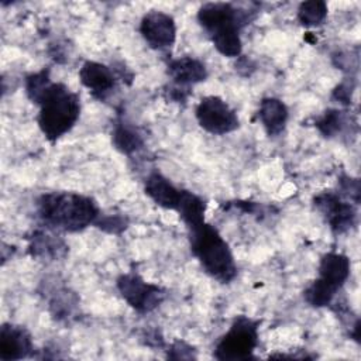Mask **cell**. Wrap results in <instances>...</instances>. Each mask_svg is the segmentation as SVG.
I'll use <instances>...</instances> for the list:
<instances>
[{
    "instance_id": "obj_1",
    "label": "cell",
    "mask_w": 361,
    "mask_h": 361,
    "mask_svg": "<svg viewBox=\"0 0 361 361\" xmlns=\"http://www.w3.org/2000/svg\"><path fill=\"white\" fill-rule=\"evenodd\" d=\"M39 219L49 227L69 233L82 231L96 224L100 210L89 196L73 192H51L37 202Z\"/></svg>"
},
{
    "instance_id": "obj_2",
    "label": "cell",
    "mask_w": 361,
    "mask_h": 361,
    "mask_svg": "<svg viewBox=\"0 0 361 361\" xmlns=\"http://www.w3.org/2000/svg\"><path fill=\"white\" fill-rule=\"evenodd\" d=\"M197 21L221 55L235 58L241 54L240 30L250 21V11L238 10L230 3H204L197 11Z\"/></svg>"
},
{
    "instance_id": "obj_3",
    "label": "cell",
    "mask_w": 361,
    "mask_h": 361,
    "mask_svg": "<svg viewBox=\"0 0 361 361\" xmlns=\"http://www.w3.org/2000/svg\"><path fill=\"white\" fill-rule=\"evenodd\" d=\"M190 250L199 259L204 272L220 282H230L237 275V267L228 244L219 231L202 221L188 227Z\"/></svg>"
},
{
    "instance_id": "obj_4",
    "label": "cell",
    "mask_w": 361,
    "mask_h": 361,
    "mask_svg": "<svg viewBox=\"0 0 361 361\" xmlns=\"http://www.w3.org/2000/svg\"><path fill=\"white\" fill-rule=\"evenodd\" d=\"M37 104L39 130L52 142L69 133L80 114L79 96L63 83L52 82Z\"/></svg>"
},
{
    "instance_id": "obj_5",
    "label": "cell",
    "mask_w": 361,
    "mask_h": 361,
    "mask_svg": "<svg viewBox=\"0 0 361 361\" xmlns=\"http://www.w3.org/2000/svg\"><path fill=\"white\" fill-rule=\"evenodd\" d=\"M350 276V259L340 252H327L319 264V278L303 292L305 300L313 307L331 305L337 292Z\"/></svg>"
},
{
    "instance_id": "obj_6",
    "label": "cell",
    "mask_w": 361,
    "mask_h": 361,
    "mask_svg": "<svg viewBox=\"0 0 361 361\" xmlns=\"http://www.w3.org/2000/svg\"><path fill=\"white\" fill-rule=\"evenodd\" d=\"M258 320L237 316L228 331L219 340L214 357L217 360H250L258 343Z\"/></svg>"
},
{
    "instance_id": "obj_7",
    "label": "cell",
    "mask_w": 361,
    "mask_h": 361,
    "mask_svg": "<svg viewBox=\"0 0 361 361\" xmlns=\"http://www.w3.org/2000/svg\"><path fill=\"white\" fill-rule=\"evenodd\" d=\"M199 126L210 134L223 135L238 128L237 113L219 96H206L196 106Z\"/></svg>"
},
{
    "instance_id": "obj_8",
    "label": "cell",
    "mask_w": 361,
    "mask_h": 361,
    "mask_svg": "<svg viewBox=\"0 0 361 361\" xmlns=\"http://www.w3.org/2000/svg\"><path fill=\"white\" fill-rule=\"evenodd\" d=\"M117 289L123 299L138 313H148L154 310L165 298V290L145 282L137 274H123L117 278Z\"/></svg>"
},
{
    "instance_id": "obj_9",
    "label": "cell",
    "mask_w": 361,
    "mask_h": 361,
    "mask_svg": "<svg viewBox=\"0 0 361 361\" xmlns=\"http://www.w3.org/2000/svg\"><path fill=\"white\" fill-rule=\"evenodd\" d=\"M316 209L323 214L330 228L340 234L348 231L357 220V212L348 202H343L333 192H323L314 197Z\"/></svg>"
},
{
    "instance_id": "obj_10",
    "label": "cell",
    "mask_w": 361,
    "mask_h": 361,
    "mask_svg": "<svg viewBox=\"0 0 361 361\" xmlns=\"http://www.w3.org/2000/svg\"><path fill=\"white\" fill-rule=\"evenodd\" d=\"M140 32L151 48L165 49L176 39V24L169 14L152 10L141 18Z\"/></svg>"
},
{
    "instance_id": "obj_11",
    "label": "cell",
    "mask_w": 361,
    "mask_h": 361,
    "mask_svg": "<svg viewBox=\"0 0 361 361\" xmlns=\"http://www.w3.org/2000/svg\"><path fill=\"white\" fill-rule=\"evenodd\" d=\"M32 351L31 334L21 326L4 323L0 329V360L13 361L30 355Z\"/></svg>"
},
{
    "instance_id": "obj_12",
    "label": "cell",
    "mask_w": 361,
    "mask_h": 361,
    "mask_svg": "<svg viewBox=\"0 0 361 361\" xmlns=\"http://www.w3.org/2000/svg\"><path fill=\"white\" fill-rule=\"evenodd\" d=\"M144 190L147 196H149L158 206L171 210L178 209L183 195L182 189L176 188L172 182H169L168 178H165L162 173L157 171L151 172L147 176Z\"/></svg>"
},
{
    "instance_id": "obj_13",
    "label": "cell",
    "mask_w": 361,
    "mask_h": 361,
    "mask_svg": "<svg viewBox=\"0 0 361 361\" xmlns=\"http://www.w3.org/2000/svg\"><path fill=\"white\" fill-rule=\"evenodd\" d=\"M168 73L178 87H190L206 80L207 69L203 62L192 56H180L168 62Z\"/></svg>"
},
{
    "instance_id": "obj_14",
    "label": "cell",
    "mask_w": 361,
    "mask_h": 361,
    "mask_svg": "<svg viewBox=\"0 0 361 361\" xmlns=\"http://www.w3.org/2000/svg\"><path fill=\"white\" fill-rule=\"evenodd\" d=\"M79 78L82 85L100 99L104 97L114 87L116 83L113 71L109 66L94 61H86L82 65L79 71Z\"/></svg>"
},
{
    "instance_id": "obj_15",
    "label": "cell",
    "mask_w": 361,
    "mask_h": 361,
    "mask_svg": "<svg viewBox=\"0 0 361 361\" xmlns=\"http://www.w3.org/2000/svg\"><path fill=\"white\" fill-rule=\"evenodd\" d=\"M288 107L276 97H265L259 103L258 117L269 135H278L283 131L288 121Z\"/></svg>"
},
{
    "instance_id": "obj_16",
    "label": "cell",
    "mask_w": 361,
    "mask_h": 361,
    "mask_svg": "<svg viewBox=\"0 0 361 361\" xmlns=\"http://www.w3.org/2000/svg\"><path fill=\"white\" fill-rule=\"evenodd\" d=\"M176 212L179 213L180 219L185 221L186 227H192L204 221L206 203L197 195L183 190V195Z\"/></svg>"
},
{
    "instance_id": "obj_17",
    "label": "cell",
    "mask_w": 361,
    "mask_h": 361,
    "mask_svg": "<svg viewBox=\"0 0 361 361\" xmlns=\"http://www.w3.org/2000/svg\"><path fill=\"white\" fill-rule=\"evenodd\" d=\"M30 251L32 257L58 258L65 254L66 245L63 244V241L55 238L54 235H48L42 231H38V233H34L31 238Z\"/></svg>"
},
{
    "instance_id": "obj_18",
    "label": "cell",
    "mask_w": 361,
    "mask_h": 361,
    "mask_svg": "<svg viewBox=\"0 0 361 361\" xmlns=\"http://www.w3.org/2000/svg\"><path fill=\"white\" fill-rule=\"evenodd\" d=\"M111 141L113 145L126 155L138 151L144 144L142 137L134 128L127 127L126 124H117L114 127L111 133Z\"/></svg>"
},
{
    "instance_id": "obj_19",
    "label": "cell",
    "mask_w": 361,
    "mask_h": 361,
    "mask_svg": "<svg viewBox=\"0 0 361 361\" xmlns=\"http://www.w3.org/2000/svg\"><path fill=\"white\" fill-rule=\"evenodd\" d=\"M327 17V4L322 0H310L299 4L298 20L305 27L320 25Z\"/></svg>"
},
{
    "instance_id": "obj_20",
    "label": "cell",
    "mask_w": 361,
    "mask_h": 361,
    "mask_svg": "<svg viewBox=\"0 0 361 361\" xmlns=\"http://www.w3.org/2000/svg\"><path fill=\"white\" fill-rule=\"evenodd\" d=\"M51 79H49V71L42 69L39 72L31 73L25 78V93L28 99L32 103H38L41 96L45 93V90L51 86Z\"/></svg>"
},
{
    "instance_id": "obj_21",
    "label": "cell",
    "mask_w": 361,
    "mask_h": 361,
    "mask_svg": "<svg viewBox=\"0 0 361 361\" xmlns=\"http://www.w3.org/2000/svg\"><path fill=\"white\" fill-rule=\"evenodd\" d=\"M343 124H344V117L338 110L324 111V114L320 116L314 123V126L319 128V131L324 137H333L337 133H340L343 128Z\"/></svg>"
},
{
    "instance_id": "obj_22",
    "label": "cell",
    "mask_w": 361,
    "mask_h": 361,
    "mask_svg": "<svg viewBox=\"0 0 361 361\" xmlns=\"http://www.w3.org/2000/svg\"><path fill=\"white\" fill-rule=\"evenodd\" d=\"M168 358H175V360H185V358H195V354H193V348L190 345H188L186 343L183 341H176L169 353H168Z\"/></svg>"
},
{
    "instance_id": "obj_23",
    "label": "cell",
    "mask_w": 361,
    "mask_h": 361,
    "mask_svg": "<svg viewBox=\"0 0 361 361\" xmlns=\"http://www.w3.org/2000/svg\"><path fill=\"white\" fill-rule=\"evenodd\" d=\"M96 224L99 227H102L103 230H107L109 233H118L117 227L120 230L126 228V221L121 219V217H104V220L102 221H96Z\"/></svg>"
},
{
    "instance_id": "obj_24",
    "label": "cell",
    "mask_w": 361,
    "mask_h": 361,
    "mask_svg": "<svg viewBox=\"0 0 361 361\" xmlns=\"http://www.w3.org/2000/svg\"><path fill=\"white\" fill-rule=\"evenodd\" d=\"M333 96L344 104L350 103L351 99V86L348 83H340L334 90H333Z\"/></svg>"
}]
</instances>
